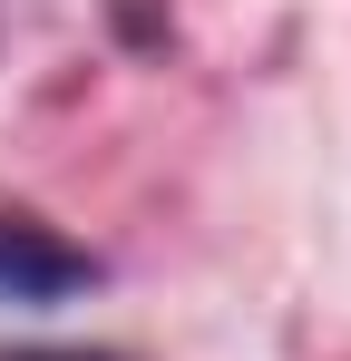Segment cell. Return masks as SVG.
I'll return each mask as SVG.
<instances>
[{
  "label": "cell",
  "mask_w": 351,
  "mask_h": 361,
  "mask_svg": "<svg viewBox=\"0 0 351 361\" xmlns=\"http://www.w3.org/2000/svg\"><path fill=\"white\" fill-rule=\"evenodd\" d=\"M0 361H117V352H0Z\"/></svg>",
  "instance_id": "7a4b0ae2"
},
{
  "label": "cell",
  "mask_w": 351,
  "mask_h": 361,
  "mask_svg": "<svg viewBox=\"0 0 351 361\" xmlns=\"http://www.w3.org/2000/svg\"><path fill=\"white\" fill-rule=\"evenodd\" d=\"M98 283V254H78L68 235L30 225V215H0V302H58Z\"/></svg>",
  "instance_id": "6da1fadb"
}]
</instances>
